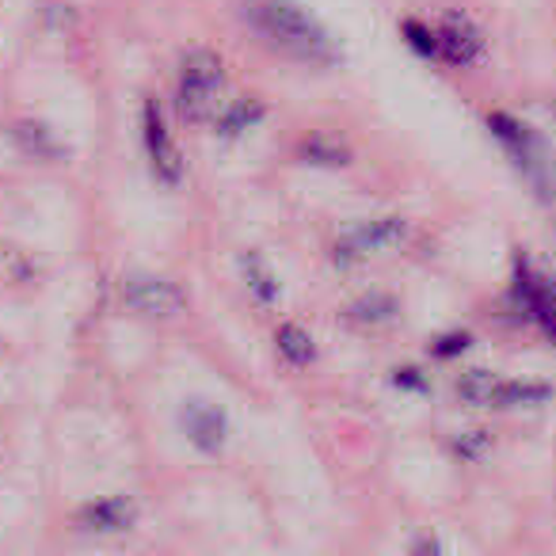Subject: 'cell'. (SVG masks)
<instances>
[{
	"mask_svg": "<svg viewBox=\"0 0 556 556\" xmlns=\"http://www.w3.org/2000/svg\"><path fill=\"white\" fill-rule=\"evenodd\" d=\"M439 62L446 65H457V70H465V65H472L480 54H484V35L477 31V24H472L469 16H446L439 27Z\"/></svg>",
	"mask_w": 556,
	"mask_h": 556,
	"instance_id": "7",
	"label": "cell"
},
{
	"mask_svg": "<svg viewBox=\"0 0 556 556\" xmlns=\"http://www.w3.org/2000/svg\"><path fill=\"white\" fill-rule=\"evenodd\" d=\"M244 16L252 20V27L278 47L282 54L298 58V62L309 65H332L336 58V42L328 39V31L317 24L313 16H305L298 4L290 0H252L244 4Z\"/></svg>",
	"mask_w": 556,
	"mask_h": 556,
	"instance_id": "1",
	"label": "cell"
},
{
	"mask_svg": "<svg viewBox=\"0 0 556 556\" xmlns=\"http://www.w3.org/2000/svg\"><path fill=\"white\" fill-rule=\"evenodd\" d=\"M123 302L126 309L141 313V317H176L187 309V294L168 282V278H153V275H130L123 282Z\"/></svg>",
	"mask_w": 556,
	"mask_h": 556,
	"instance_id": "5",
	"label": "cell"
},
{
	"mask_svg": "<svg viewBox=\"0 0 556 556\" xmlns=\"http://www.w3.org/2000/svg\"><path fill=\"white\" fill-rule=\"evenodd\" d=\"M225 65L214 50H191L179 65L176 108L184 123H210L217 118V100H222Z\"/></svg>",
	"mask_w": 556,
	"mask_h": 556,
	"instance_id": "2",
	"label": "cell"
},
{
	"mask_svg": "<svg viewBox=\"0 0 556 556\" xmlns=\"http://www.w3.org/2000/svg\"><path fill=\"white\" fill-rule=\"evenodd\" d=\"M457 396L472 408H495V393H500V378H492L488 370H465L457 378Z\"/></svg>",
	"mask_w": 556,
	"mask_h": 556,
	"instance_id": "10",
	"label": "cell"
},
{
	"mask_svg": "<svg viewBox=\"0 0 556 556\" xmlns=\"http://www.w3.org/2000/svg\"><path fill=\"white\" fill-rule=\"evenodd\" d=\"M416 553H439V541H419Z\"/></svg>",
	"mask_w": 556,
	"mask_h": 556,
	"instance_id": "21",
	"label": "cell"
},
{
	"mask_svg": "<svg viewBox=\"0 0 556 556\" xmlns=\"http://www.w3.org/2000/svg\"><path fill=\"white\" fill-rule=\"evenodd\" d=\"M553 396L548 386H533V381H500L495 393V408H518V404H541Z\"/></svg>",
	"mask_w": 556,
	"mask_h": 556,
	"instance_id": "15",
	"label": "cell"
},
{
	"mask_svg": "<svg viewBox=\"0 0 556 556\" xmlns=\"http://www.w3.org/2000/svg\"><path fill=\"white\" fill-rule=\"evenodd\" d=\"M488 130L500 138V146L507 149V156L515 161V168L533 184V191H538L541 199H548V194H553V168H548L545 146L533 138L530 126L518 123V118H510V115H503V111H495V115H488Z\"/></svg>",
	"mask_w": 556,
	"mask_h": 556,
	"instance_id": "3",
	"label": "cell"
},
{
	"mask_svg": "<svg viewBox=\"0 0 556 556\" xmlns=\"http://www.w3.org/2000/svg\"><path fill=\"white\" fill-rule=\"evenodd\" d=\"M16 141H20V146H24L31 156H54V153H58L54 138H50L47 126H39V123H20V126H16Z\"/></svg>",
	"mask_w": 556,
	"mask_h": 556,
	"instance_id": "16",
	"label": "cell"
},
{
	"mask_svg": "<svg viewBox=\"0 0 556 556\" xmlns=\"http://www.w3.org/2000/svg\"><path fill=\"white\" fill-rule=\"evenodd\" d=\"M134 518H138V510H134V503L126 495H108V500H96L88 507H80L77 522L88 533H118V530H130Z\"/></svg>",
	"mask_w": 556,
	"mask_h": 556,
	"instance_id": "8",
	"label": "cell"
},
{
	"mask_svg": "<svg viewBox=\"0 0 556 556\" xmlns=\"http://www.w3.org/2000/svg\"><path fill=\"white\" fill-rule=\"evenodd\" d=\"M393 313H396V302L389 294H366L348 309V320L355 328H378V325H386V320H393Z\"/></svg>",
	"mask_w": 556,
	"mask_h": 556,
	"instance_id": "12",
	"label": "cell"
},
{
	"mask_svg": "<svg viewBox=\"0 0 556 556\" xmlns=\"http://www.w3.org/2000/svg\"><path fill=\"white\" fill-rule=\"evenodd\" d=\"M260 118H263V103L260 100H237L232 108H225L222 115H217V130H222L225 138H237V134L252 130Z\"/></svg>",
	"mask_w": 556,
	"mask_h": 556,
	"instance_id": "14",
	"label": "cell"
},
{
	"mask_svg": "<svg viewBox=\"0 0 556 556\" xmlns=\"http://www.w3.org/2000/svg\"><path fill=\"white\" fill-rule=\"evenodd\" d=\"M469 332H450V336H442L439 343L431 348V355L434 358H454V355H462L465 348H469Z\"/></svg>",
	"mask_w": 556,
	"mask_h": 556,
	"instance_id": "19",
	"label": "cell"
},
{
	"mask_svg": "<svg viewBox=\"0 0 556 556\" xmlns=\"http://www.w3.org/2000/svg\"><path fill=\"white\" fill-rule=\"evenodd\" d=\"M404 237H408L404 217H378V222L358 225V229L336 248V260L351 263V260H363V255H370V252H389V248H396Z\"/></svg>",
	"mask_w": 556,
	"mask_h": 556,
	"instance_id": "6",
	"label": "cell"
},
{
	"mask_svg": "<svg viewBox=\"0 0 556 556\" xmlns=\"http://www.w3.org/2000/svg\"><path fill=\"white\" fill-rule=\"evenodd\" d=\"M187 434H191V442L199 450L214 454V450L225 442V419H222V412L206 408V404H194V408L187 412Z\"/></svg>",
	"mask_w": 556,
	"mask_h": 556,
	"instance_id": "9",
	"label": "cell"
},
{
	"mask_svg": "<svg viewBox=\"0 0 556 556\" xmlns=\"http://www.w3.org/2000/svg\"><path fill=\"white\" fill-rule=\"evenodd\" d=\"M393 386H401V389H427V378L416 370V366H404V370H393Z\"/></svg>",
	"mask_w": 556,
	"mask_h": 556,
	"instance_id": "20",
	"label": "cell"
},
{
	"mask_svg": "<svg viewBox=\"0 0 556 556\" xmlns=\"http://www.w3.org/2000/svg\"><path fill=\"white\" fill-rule=\"evenodd\" d=\"M404 39H408V47L416 50V54L439 58V31H434V27L419 24V20H404Z\"/></svg>",
	"mask_w": 556,
	"mask_h": 556,
	"instance_id": "17",
	"label": "cell"
},
{
	"mask_svg": "<svg viewBox=\"0 0 556 556\" xmlns=\"http://www.w3.org/2000/svg\"><path fill=\"white\" fill-rule=\"evenodd\" d=\"M240 267H244L248 290L255 294V302H263V305L275 302V298H278V278H275V270H270L267 263H263L255 252H248L244 260H240Z\"/></svg>",
	"mask_w": 556,
	"mask_h": 556,
	"instance_id": "13",
	"label": "cell"
},
{
	"mask_svg": "<svg viewBox=\"0 0 556 556\" xmlns=\"http://www.w3.org/2000/svg\"><path fill=\"white\" fill-rule=\"evenodd\" d=\"M492 446V439H488L484 431H469V434H457L454 439V450L462 457H469V462H477V457H484V450Z\"/></svg>",
	"mask_w": 556,
	"mask_h": 556,
	"instance_id": "18",
	"label": "cell"
},
{
	"mask_svg": "<svg viewBox=\"0 0 556 556\" xmlns=\"http://www.w3.org/2000/svg\"><path fill=\"white\" fill-rule=\"evenodd\" d=\"M141 138H146V153H149V168L161 179L164 187H176L184 179V156L179 146L172 138L168 123H164V111L156 108V100H146L141 108Z\"/></svg>",
	"mask_w": 556,
	"mask_h": 556,
	"instance_id": "4",
	"label": "cell"
},
{
	"mask_svg": "<svg viewBox=\"0 0 556 556\" xmlns=\"http://www.w3.org/2000/svg\"><path fill=\"white\" fill-rule=\"evenodd\" d=\"M275 348L278 355L287 358L290 366H309L313 355H317V348H313V336L305 332L302 325H282L275 332Z\"/></svg>",
	"mask_w": 556,
	"mask_h": 556,
	"instance_id": "11",
	"label": "cell"
}]
</instances>
